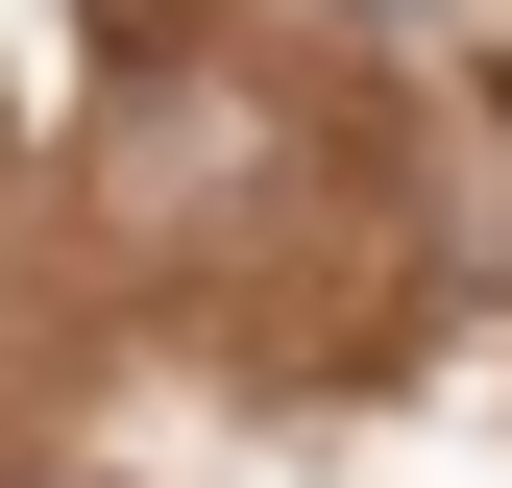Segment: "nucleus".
I'll return each instance as SVG.
<instances>
[]
</instances>
